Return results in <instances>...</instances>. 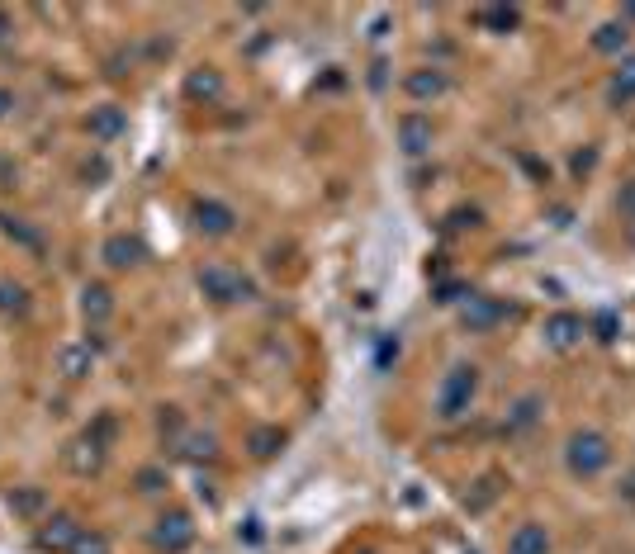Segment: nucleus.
<instances>
[{
	"instance_id": "nucleus-1",
	"label": "nucleus",
	"mask_w": 635,
	"mask_h": 554,
	"mask_svg": "<svg viewBox=\"0 0 635 554\" xmlns=\"http://www.w3.org/2000/svg\"><path fill=\"white\" fill-rule=\"evenodd\" d=\"M564 460H569V469H574L579 479H593V474H602V469L612 465V446H607L602 431H574Z\"/></svg>"
},
{
	"instance_id": "nucleus-2",
	"label": "nucleus",
	"mask_w": 635,
	"mask_h": 554,
	"mask_svg": "<svg viewBox=\"0 0 635 554\" xmlns=\"http://www.w3.org/2000/svg\"><path fill=\"white\" fill-rule=\"evenodd\" d=\"M474 389H479V375H474L470 365H455L451 375H446V384H441V394H436V412L451 422V417H460V412L470 408Z\"/></svg>"
},
{
	"instance_id": "nucleus-3",
	"label": "nucleus",
	"mask_w": 635,
	"mask_h": 554,
	"mask_svg": "<svg viewBox=\"0 0 635 554\" xmlns=\"http://www.w3.org/2000/svg\"><path fill=\"white\" fill-rule=\"evenodd\" d=\"M200 285L209 299H218V304H233V299H242V294H252V285L242 280V275H233V270H223V266H209L200 275Z\"/></svg>"
},
{
	"instance_id": "nucleus-4",
	"label": "nucleus",
	"mask_w": 635,
	"mask_h": 554,
	"mask_svg": "<svg viewBox=\"0 0 635 554\" xmlns=\"http://www.w3.org/2000/svg\"><path fill=\"white\" fill-rule=\"evenodd\" d=\"M233 223H237V214L228 204H218V199H200V204H195V228H200V233L223 237V233H233Z\"/></svg>"
},
{
	"instance_id": "nucleus-5",
	"label": "nucleus",
	"mask_w": 635,
	"mask_h": 554,
	"mask_svg": "<svg viewBox=\"0 0 635 554\" xmlns=\"http://www.w3.org/2000/svg\"><path fill=\"white\" fill-rule=\"evenodd\" d=\"M190 540H195V526H190V517H185V512H171V517L157 521V545H162L166 554L185 550Z\"/></svg>"
},
{
	"instance_id": "nucleus-6",
	"label": "nucleus",
	"mask_w": 635,
	"mask_h": 554,
	"mask_svg": "<svg viewBox=\"0 0 635 554\" xmlns=\"http://www.w3.org/2000/svg\"><path fill=\"white\" fill-rule=\"evenodd\" d=\"M81 531H86V526H76L72 517H53L43 531H38V545H43V550H62V554H67L76 545V536H81Z\"/></svg>"
},
{
	"instance_id": "nucleus-7",
	"label": "nucleus",
	"mask_w": 635,
	"mask_h": 554,
	"mask_svg": "<svg viewBox=\"0 0 635 554\" xmlns=\"http://www.w3.org/2000/svg\"><path fill=\"white\" fill-rule=\"evenodd\" d=\"M508 554H550V536H545V526L527 521V526H517L508 540Z\"/></svg>"
},
{
	"instance_id": "nucleus-8",
	"label": "nucleus",
	"mask_w": 635,
	"mask_h": 554,
	"mask_svg": "<svg viewBox=\"0 0 635 554\" xmlns=\"http://www.w3.org/2000/svg\"><path fill=\"white\" fill-rule=\"evenodd\" d=\"M583 337V318H574V313H555V318L545 322V341H550V346H574V341Z\"/></svg>"
},
{
	"instance_id": "nucleus-9",
	"label": "nucleus",
	"mask_w": 635,
	"mask_h": 554,
	"mask_svg": "<svg viewBox=\"0 0 635 554\" xmlns=\"http://www.w3.org/2000/svg\"><path fill=\"white\" fill-rule=\"evenodd\" d=\"M138 256H143V242H133V237H109L105 242V261L114 270H128Z\"/></svg>"
},
{
	"instance_id": "nucleus-10",
	"label": "nucleus",
	"mask_w": 635,
	"mask_h": 554,
	"mask_svg": "<svg viewBox=\"0 0 635 554\" xmlns=\"http://www.w3.org/2000/svg\"><path fill=\"white\" fill-rule=\"evenodd\" d=\"M403 147H408L413 157H418V152H427V147H432V124H427V119H418V114H413V119H403Z\"/></svg>"
},
{
	"instance_id": "nucleus-11",
	"label": "nucleus",
	"mask_w": 635,
	"mask_h": 554,
	"mask_svg": "<svg viewBox=\"0 0 635 554\" xmlns=\"http://www.w3.org/2000/svg\"><path fill=\"white\" fill-rule=\"evenodd\" d=\"M119 128H124V114H119V109L105 105L100 114H91V133H95V138H114Z\"/></svg>"
},
{
	"instance_id": "nucleus-12",
	"label": "nucleus",
	"mask_w": 635,
	"mask_h": 554,
	"mask_svg": "<svg viewBox=\"0 0 635 554\" xmlns=\"http://www.w3.org/2000/svg\"><path fill=\"white\" fill-rule=\"evenodd\" d=\"M593 48H598V53H617V48H626V24H602L598 38H593Z\"/></svg>"
},
{
	"instance_id": "nucleus-13",
	"label": "nucleus",
	"mask_w": 635,
	"mask_h": 554,
	"mask_svg": "<svg viewBox=\"0 0 635 554\" xmlns=\"http://www.w3.org/2000/svg\"><path fill=\"white\" fill-rule=\"evenodd\" d=\"M470 304H474V313L465 308V322H470V327H489V322L503 318V308L498 304H484V299H470Z\"/></svg>"
},
{
	"instance_id": "nucleus-14",
	"label": "nucleus",
	"mask_w": 635,
	"mask_h": 554,
	"mask_svg": "<svg viewBox=\"0 0 635 554\" xmlns=\"http://www.w3.org/2000/svg\"><path fill=\"white\" fill-rule=\"evenodd\" d=\"M408 90H413V95H418V100H427V95H441V90H446V76H408Z\"/></svg>"
},
{
	"instance_id": "nucleus-15",
	"label": "nucleus",
	"mask_w": 635,
	"mask_h": 554,
	"mask_svg": "<svg viewBox=\"0 0 635 554\" xmlns=\"http://www.w3.org/2000/svg\"><path fill=\"white\" fill-rule=\"evenodd\" d=\"M67 554H109V540L100 536V531H81V536H76V545Z\"/></svg>"
},
{
	"instance_id": "nucleus-16",
	"label": "nucleus",
	"mask_w": 635,
	"mask_h": 554,
	"mask_svg": "<svg viewBox=\"0 0 635 554\" xmlns=\"http://www.w3.org/2000/svg\"><path fill=\"white\" fill-rule=\"evenodd\" d=\"M517 10H479V24H489V29H503V34H508V29H517Z\"/></svg>"
},
{
	"instance_id": "nucleus-17",
	"label": "nucleus",
	"mask_w": 635,
	"mask_h": 554,
	"mask_svg": "<svg viewBox=\"0 0 635 554\" xmlns=\"http://www.w3.org/2000/svg\"><path fill=\"white\" fill-rule=\"evenodd\" d=\"M631 95H635V62L617 76V86H612V100H631Z\"/></svg>"
},
{
	"instance_id": "nucleus-18",
	"label": "nucleus",
	"mask_w": 635,
	"mask_h": 554,
	"mask_svg": "<svg viewBox=\"0 0 635 554\" xmlns=\"http://www.w3.org/2000/svg\"><path fill=\"white\" fill-rule=\"evenodd\" d=\"M86 313H95V318H105V313H109V294L100 285L86 289Z\"/></svg>"
},
{
	"instance_id": "nucleus-19",
	"label": "nucleus",
	"mask_w": 635,
	"mask_h": 554,
	"mask_svg": "<svg viewBox=\"0 0 635 554\" xmlns=\"http://www.w3.org/2000/svg\"><path fill=\"white\" fill-rule=\"evenodd\" d=\"M0 308H5V313H10V308H24V289H10V285H0Z\"/></svg>"
},
{
	"instance_id": "nucleus-20",
	"label": "nucleus",
	"mask_w": 635,
	"mask_h": 554,
	"mask_svg": "<svg viewBox=\"0 0 635 554\" xmlns=\"http://www.w3.org/2000/svg\"><path fill=\"white\" fill-rule=\"evenodd\" d=\"M621 214H631V218H635V180L626 185V190H621Z\"/></svg>"
},
{
	"instance_id": "nucleus-21",
	"label": "nucleus",
	"mask_w": 635,
	"mask_h": 554,
	"mask_svg": "<svg viewBox=\"0 0 635 554\" xmlns=\"http://www.w3.org/2000/svg\"><path fill=\"white\" fill-rule=\"evenodd\" d=\"M10 105H15V100H10V90H0V114H5Z\"/></svg>"
},
{
	"instance_id": "nucleus-22",
	"label": "nucleus",
	"mask_w": 635,
	"mask_h": 554,
	"mask_svg": "<svg viewBox=\"0 0 635 554\" xmlns=\"http://www.w3.org/2000/svg\"><path fill=\"white\" fill-rule=\"evenodd\" d=\"M5 34H10V19H5V15H0V38H5Z\"/></svg>"
}]
</instances>
